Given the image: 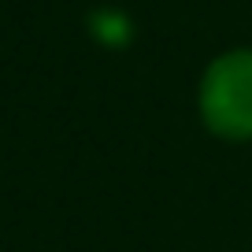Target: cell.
I'll list each match as a JSON object with an SVG mask.
<instances>
[{
  "mask_svg": "<svg viewBox=\"0 0 252 252\" xmlns=\"http://www.w3.org/2000/svg\"><path fill=\"white\" fill-rule=\"evenodd\" d=\"M204 123L222 137H252V52H230L215 60L200 86Z\"/></svg>",
  "mask_w": 252,
  "mask_h": 252,
  "instance_id": "obj_1",
  "label": "cell"
}]
</instances>
